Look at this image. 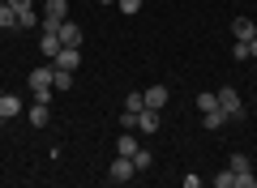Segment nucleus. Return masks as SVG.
<instances>
[{
	"instance_id": "nucleus-9",
	"label": "nucleus",
	"mask_w": 257,
	"mask_h": 188,
	"mask_svg": "<svg viewBox=\"0 0 257 188\" xmlns=\"http://www.w3.org/2000/svg\"><path fill=\"white\" fill-rule=\"evenodd\" d=\"M18 111H22V99L18 94H5V99H0V124H9Z\"/></svg>"
},
{
	"instance_id": "nucleus-21",
	"label": "nucleus",
	"mask_w": 257,
	"mask_h": 188,
	"mask_svg": "<svg viewBox=\"0 0 257 188\" xmlns=\"http://www.w3.org/2000/svg\"><path fill=\"white\" fill-rule=\"evenodd\" d=\"M231 171H253V162H248L244 154H231Z\"/></svg>"
},
{
	"instance_id": "nucleus-22",
	"label": "nucleus",
	"mask_w": 257,
	"mask_h": 188,
	"mask_svg": "<svg viewBox=\"0 0 257 188\" xmlns=\"http://www.w3.org/2000/svg\"><path fill=\"white\" fill-rule=\"evenodd\" d=\"M116 9H120V13H138L142 0H116Z\"/></svg>"
},
{
	"instance_id": "nucleus-4",
	"label": "nucleus",
	"mask_w": 257,
	"mask_h": 188,
	"mask_svg": "<svg viewBox=\"0 0 257 188\" xmlns=\"http://www.w3.org/2000/svg\"><path fill=\"white\" fill-rule=\"evenodd\" d=\"M231 39H236V43L257 39V22H253V18H236V22H231Z\"/></svg>"
},
{
	"instance_id": "nucleus-13",
	"label": "nucleus",
	"mask_w": 257,
	"mask_h": 188,
	"mask_svg": "<svg viewBox=\"0 0 257 188\" xmlns=\"http://www.w3.org/2000/svg\"><path fill=\"white\" fill-rule=\"evenodd\" d=\"M116 154H124V158H133V154H138V137H133V128H124V137L116 141Z\"/></svg>"
},
{
	"instance_id": "nucleus-5",
	"label": "nucleus",
	"mask_w": 257,
	"mask_h": 188,
	"mask_svg": "<svg viewBox=\"0 0 257 188\" xmlns=\"http://www.w3.org/2000/svg\"><path fill=\"white\" fill-rule=\"evenodd\" d=\"M56 35H60V47H77V43H82V26H77V22H69V18L60 22V30H56Z\"/></svg>"
},
{
	"instance_id": "nucleus-24",
	"label": "nucleus",
	"mask_w": 257,
	"mask_h": 188,
	"mask_svg": "<svg viewBox=\"0 0 257 188\" xmlns=\"http://www.w3.org/2000/svg\"><path fill=\"white\" fill-rule=\"evenodd\" d=\"M248 56H257V39H248Z\"/></svg>"
},
{
	"instance_id": "nucleus-2",
	"label": "nucleus",
	"mask_w": 257,
	"mask_h": 188,
	"mask_svg": "<svg viewBox=\"0 0 257 188\" xmlns=\"http://www.w3.org/2000/svg\"><path fill=\"white\" fill-rule=\"evenodd\" d=\"M214 94H219V111H223V116H227V120H240V116H244V103H240V94H236V90H231V86L214 90Z\"/></svg>"
},
{
	"instance_id": "nucleus-16",
	"label": "nucleus",
	"mask_w": 257,
	"mask_h": 188,
	"mask_svg": "<svg viewBox=\"0 0 257 188\" xmlns=\"http://www.w3.org/2000/svg\"><path fill=\"white\" fill-rule=\"evenodd\" d=\"M214 188H236V171H231V167H223L219 175H214Z\"/></svg>"
},
{
	"instance_id": "nucleus-6",
	"label": "nucleus",
	"mask_w": 257,
	"mask_h": 188,
	"mask_svg": "<svg viewBox=\"0 0 257 188\" xmlns=\"http://www.w3.org/2000/svg\"><path fill=\"white\" fill-rule=\"evenodd\" d=\"M159 128H163L159 111H155V107H142V111H138V133H159Z\"/></svg>"
},
{
	"instance_id": "nucleus-15",
	"label": "nucleus",
	"mask_w": 257,
	"mask_h": 188,
	"mask_svg": "<svg viewBox=\"0 0 257 188\" xmlns=\"http://www.w3.org/2000/svg\"><path fill=\"white\" fill-rule=\"evenodd\" d=\"M43 13H47V18H69V0H47V5H43Z\"/></svg>"
},
{
	"instance_id": "nucleus-19",
	"label": "nucleus",
	"mask_w": 257,
	"mask_h": 188,
	"mask_svg": "<svg viewBox=\"0 0 257 188\" xmlns=\"http://www.w3.org/2000/svg\"><path fill=\"white\" fill-rule=\"evenodd\" d=\"M142 107H146V99H142L138 90H133V94H128V99H124V111H133V116H138V111H142Z\"/></svg>"
},
{
	"instance_id": "nucleus-25",
	"label": "nucleus",
	"mask_w": 257,
	"mask_h": 188,
	"mask_svg": "<svg viewBox=\"0 0 257 188\" xmlns=\"http://www.w3.org/2000/svg\"><path fill=\"white\" fill-rule=\"evenodd\" d=\"M99 5H116V0H99Z\"/></svg>"
},
{
	"instance_id": "nucleus-18",
	"label": "nucleus",
	"mask_w": 257,
	"mask_h": 188,
	"mask_svg": "<svg viewBox=\"0 0 257 188\" xmlns=\"http://www.w3.org/2000/svg\"><path fill=\"white\" fill-rule=\"evenodd\" d=\"M133 167H138V171H150V167H155L150 150H142V145H138V154H133Z\"/></svg>"
},
{
	"instance_id": "nucleus-10",
	"label": "nucleus",
	"mask_w": 257,
	"mask_h": 188,
	"mask_svg": "<svg viewBox=\"0 0 257 188\" xmlns=\"http://www.w3.org/2000/svg\"><path fill=\"white\" fill-rule=\"evenodd\" d=\"M52 86L60 90V94H64V90H73V69H60V64H52Z\"/></svg>"
},
{
	"instance_id": "nucleus-7",
	"label": "nucleus",
	"mask_w": 257,
	"mask_h": 188,
	"mask_svg": "<svg viewBox=\"0 0 257 188\" xmlns=\"http://www.w3.org/2000/svg\"><path fill=\"white\" fill-rule=\"evenodd\" d=\"M142 99H146V107L163 111L167 107V86H146V90H142Z\"/></svg>"
},
{
	"instance_id": "nucleus-23",
	"label": "nucleus",
	"mask_w": 257,
	"mask_h": 188,
	"mask_svg": "<svg viewBox=\"0 0 257 188\" xmlns=\"http://www.w3.org/2000/svg\"><path fill=\"white\" fill-rule=\"evenodd\" d=\"M231 60H248V43H231Z\"/></svg>"
},
{
	"instance_id": "nucleus-11",
	"label": "nucleus",
	"mask_w": 257,
	"mask_h": 188,
	"mask_svg": "<svg viewBox=\"0 0 257 188\" xmlns=\"http://www.w3.org/2000/svg\"><path fill=\"white\" fill-rule=\"evenodd\" d=\"M26 116H30V124H35V128H43L47 120H52V103H39V99H35V107H30Z\"/></svg>"
},
{
	"instance_id": "nucleus-14",
	"label": "nucleus",
	"mask_w": 257,
	"mask_h": 188,
	"mask_svg": "<svg viewBox=\"0 0 257 188\" xmlns=\"http://www.w3.org/2000/svg\"><path fill=\"white\" fill-rule=\"evenodd\" d=\"M0 30H18V13L9 0H0Z\"/></svg>"
},
{
	"instance_id": "nucleus-3",
	"label": "nucleus",
	"mask_w": 257,
	"mask_h": 188,
	"mask_svg": "<svg viewBox=\"0 0 257 188\" xmlns=\"http://www.w3.org/2000/svg\"><path fill=\"white\" fill-rule=\"evenodd\" d=\"M133 175H138V167H133V158H124V154H116V162L107 167V179H111V184H128Z\"/></svg>"
},
{
	"instance_id": "nucleus-17",
	"label": "nucleus",
	"mask_w": 257,
	"mask_h": 188,
	"mask_svg": "<svg viewBox=\"0 0 257 188\" xmlns=\"http://www.w3.org/2000/svg\"><path fill=\"white\" fill-rule=\"evenodd\" d=\"M223 120H227V116H223V111H219V107H214V111H202V124H206V128H210V133H214V128H219V124H223Z\"/></svg>"
},
{
	"instance_id": "nucleus-20",
	"label": "nucleus",
	"mask_w": 257,
	"mask_h": 188,
	"mask_svg": "<svg viewBox=\"0 0 257 188\" xmlns=\"http://www.w3.org/2000/svg\"><path fill=\"white\" fill-rule=\"evenodd\" d=\"M197 107H202V111H214V107H219V94H197Z\"/></svg>"
},
{
	"instance_id": "nucleus-26",
	"label": "nucleus",
	"mask_w": 257,
	"mask_h": 188,
	"mask_svg": "<svg viewBox=\"0 0 257 188\" xmlns=\"http://www.w3.org/2000/svg\"><path fill=\"white\" fill-rule=\"evenodd\" d=\"M0 99H5V90H0Z\"/></svg>"
},
{
	"instance_id": "nucleus-12",
	"label": "nucleus",
	"mask_w": 257,
	"mask_h": 188,
	"mask_svg": "<svg viewBox=\"0 0 257 188\" xmlns=\"http://www.w3.org/2000/svg\"><path fill=\"white\" fill-rule=\"evenodd\" d=\"M39 52H43L47 60H56V52H60V35H52V30H43V39H39Z\"/></svg>"
},
{
	"instance_id": "nucleus-8",
	"label": "nucleus",
	"mask_w": 257,
	"mask_h": 188,
	"mask_svg": "<svg viewBox=\"0 0 257 188\" xmlns=\"http://www.w3.org/2000/svg\"><path fill=\"white\" fill-rule=\"evenodd\" d=\"M52 64H60V69H73V73H77V64H82V52H77V47H60Z\"/></svg>"
},
{
	"instance_id": "nucleus-1",
	"label": "nucleus",
	"mask_w": 257,
	"mask_h": 188,
	"mask_svg": "<svg viewBox=\"0 0 257 188\" xmlns=\"http://www.w3.org/2000/svg\"><path fill=\"white\" fill-rule=\"evenodd\" d=\"M26 86H30V94H35L39 103H52V94H56V86H52V64H39V69H30Z\"/></svg>"
}]
</instances>
